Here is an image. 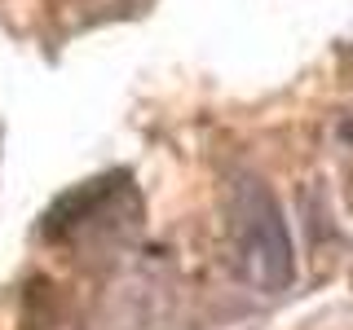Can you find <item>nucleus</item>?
<instances>
[{"label": "nucleus", "mask_w": 353, "mask_h": 330, "mask_svg": "<svg viewBox=\"0 0 353 330\" xmlns=\"http://www.w3.org/2000/svg\"><path fill=\"white\" fill-rule=\"evenodd\" d=\"M230 234L243 264V278L261 295H283L296 282V247L287 216L256 176H243L230 194Z\"/></svg>", "instance_id": "1"}, {"label": "nucleus", "mask_w": 353, "mask_h": 330, "mask_svg": "<svg viewBox=\"0 0 353 330\" xmlns=\"http://www.w3.org/2000/svg\"><path fill=\"white\" fill-rule=\"evenodd\" d=\"M110 190H115V181H106V176H97V181H84V185H75V190H66L58 203L44 212L40 234H44V238H66V234H75V229L88 225V216H93L97 207L110 198Z\"/></svg>", "instance_id": "2"}]
</instances>
